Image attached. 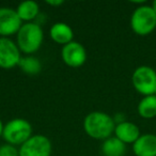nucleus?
Instances as JSON below:
<instances>
[{
    "label": "nucleus",
    "mask_w": 156,
    "mask_h": 156,
    "mask_svg": "<svg viewBox=\"0 0 156 156\" xmlns=\"http://www.w3.org/2000/svg\"><path fill=\"white\" fill-rule=\"evenodd\" d=\"M49 35L55 43L64 46L73 42L74 32L73 29L65 23H56L50 27Z\"/></svg>",
    "instance_id": "nucleus-12"
},
{
    "label": "nucleus",
    "mask_w": 156,
    "mask_h": 156,
    "mask_svg": "<svg viewBox=\"0 0 156 156\" xmlns=\"http://www.w3.org/2000/svg\"><path fill=\"white\" fill-rule=\"evenodd\" d=\"M0 156H20V152L16 147L5 143L0 147Z\"/></svg>",
    "instance_id": "nucleus-17"
},
{
    "label": "nucleus",
    "mask_w": 156,
    "mask_h": 156,
    "mask_svg": "<svg viewBox=\"0 0 156 156\" xmlns=\"http://www.w3.org/2000/svg\"><path fill=\"white\" fill-rule=\"evenodd\" d=\"M18 66L20 67L24 73L28 75H37L41 72L42 69V63L37 58L33 56H27L20 59Z\"/></svg>",
    "instance_id": "nucleus-16"
},
{
    "label": "nucleus",
    "mask_w": 156,
    "mask_h": 156,
    "mask_svg": "<svg viewBox=\"0 0 156 156\" xmlns=\"http://www.w3.org/2000/svg\"><path fill=\"white\" fill-rule=\"evenodd\" d=\"M43 39L44 34L41 26L34 23H26L17 32V46L20 51L30 56L40 49Z\"/></svg>",
    "instance_id": "nucleus-2"
},
{
    "label": "nucleus",
    "mask_w": 156,
    "mask_h": 156,
    "mask_svg": "<svg viewBox=\"0 0 156 156\" xmlns=\"http://www.w3.org/2000/svg\"><path fill=\"white\" fill-rule=\"evenodd\" d=\"M22 59L17 44L9 37H0V67L11 69L20 64Z\"/></svg>",
    "instance_id": "nucleus-7"
},
{
    "label": "nucleus",
    "mask_w": 156,
    "mask_h": 156,
    "mask_svg": "<svg viewBox=\"0 0 156 156\" xmlns=\"http://www.w3.org/2000/svg\"><path fill=\"white\" fill-rule=\"evenodd\" d=\"M102 154L104 156H124L126 145L117 137H109L102 144Z\"/></svg>",
    "instance_id": "nucleus-13"
},
{
    "label": "nucleus",
    "mask_w": 156,
    "mask_h": 156,
    "mask_svg": "<svg viewBox=\"0 0 156 156\" xmlns=\"http://www.w3.org/2000/svg\"><path fill=\"white\" fill-rule=\"evenodd\" d=\"M2 137L9 144L22 145L32 137V126L25 119H12L3 127Z\"/></svg>",
    "instance_id": "nucleus-4"
},
{
    "label": "nucleus",
    "mask_w": 156,
    "mask_h": 156,
    "mask_svg": "<svg viewBox=\"0 0 156 156\" xmlns=\"http://www.w3.org/2000/svg\"><path fill=\"white\" fill-rule=\"evenodd\" d=\"M154 95H155V96H156V91H155V93H154Z\"/></svg>",
    "instance_id": "nucleus-21"
},
{
    "label": "nucleus",
    "mask_w": 156,
    "mask_h": 156,
    "mask_svg": "<svg viewBox=\"0 0 156 156\" xmlns=\"http://www.w3.org/2000/svg\"><path fill=\"white\" fill-rule=\"evenodd\" d=\"M3 127H5V125L2 124V121H1V119H0V136H2Z\"/></svg>",
    "instance_id": "nucleus-19"
},
{
    "label": "nucleus",
    "mask_w": 156,
    "mask_h": 156,
    "mask_svg": "<svg viewBox=\"0 0 156 156\" xmlns=\"http://www.w3.org/2000/svg\"><path fill=\"white\" fill-rule=\"evenodd\" d=\"M115 135L123 143H133L141 136L140 129L135 123L129 121H124L115 125Z\"/></svg>",
    "instance_id": "nucleus-11"
},
{
    "label": "nucleus",
    "mask_w": 156,
    "mask_h": 156,
    "mask_svg": "<svg viewBox=\"0 0 156 156\" xmlns=\"http://www.w3.org/2000/svg\"><path fill=\"white\" fill-rule=\"evenodd\" d=\"M62 60L67 66L79 67L85 64L87 60V51L83 45L78 42H71L63 46L61 51Z\"/></svg>",
    "instance_id": "nucleus-9"
},
{
    "label": "nucleus",
    "mask_w": 156,
    "mask_h": 156,
    "mask_svg": "<svg viewBox=\"0 0 156 156\" xmlns=\"http://www.w3.org/2000/svg\"><path fill=\"white\" fill-rule=\"evenodd\" d=\"M22 26L23 22L16 10L12 8H0V37H9L17 34Z\"/></svg>",
    "instance_id": "nucleus-8"
},
{
    "label": "nucleus",
    "mask_w": 156,
    "mask_h": 156,
    "mask_svg": "<svg viewBox=\"0 0 156 156\" xmlns=\"http://www.w3.org/2000/svg\"><path fill=\"white\" fill-rule=\"evenodd\" d=\"M138 113L143 119H152L156 117V96H143L138 104Z\"/></svg>",
    "instance_id": "nucleus-15"
},
{
    "label": "nucleus",
    "mask_w": 156,
    "mask_h": 156,
    "mask_svg": "<svg viewBox=\"0 0 156 156\" xmlns=\"http://www.w3.org/2000/svg\"><path fill=\"white\" fill-rule=\"evenodd\" d=\"M16 12H17L22 22L31 23V20H33L39 15L40 7L35 1L26 0V1H23L18 5Z\"/></svg>",
    "instance_id": "nucleus-14"
},
{
    "label": "nucleus",
    "mask_w": 156,
    "mask_h": 156,
    "mask_svg": "<svg viewBox=\"0 0 156 156\" xmlns=\"http://www.w3.org/2000/svg\"><path fill=\"white\" fill-rule=\"evenodd\" d=\"M46 3L48 5H51V7H60L61 5L64 3V1L63 0H47Z\"/></svg>",
    "instance_id": "nucleus-18"
},
{
    "label": "nucleus",
    "mask_w": 156,
    "mask_h": 156,
    "mask_svg": "<svg viewBox=\"0 0 156 156\" xmlns=\"http://www.w3.org/2000/svg\"><path fill=\"white\" fill-rule=\"evenodd\" d=\"M113 118L102 111H93L83 120V129L88 136L96 140H106L115 133Z\"/></svg>",
    "instance_id": "nucleus-1"
},
{
    "label": "nucleus",
    "mask_w": 156,
    "mask_h": 156,
    "mask_svg": "<svg viewBox=\"0 0 156 156\" xmlns=\"http://www.w3.org/2000/svg\"><path fill=\"white\" fill-rule=\"evenodd\" d=\"M20 156H50L51 142L44 135H32L20 145Z\"/></svg>",
    "instance_id": "nucleus-6"
},
{
    "label": "nucleus",
    "mask_w": 156,
    "mask_h": 156,
    "mask_svg": "<svg viewBox=\"0 0 156 156\" xmlns=\"http://www.w3.org/2000/svg\"><path fill=\"white\" fill-rule=\"evenodd\" d=\"M136 156H156V135L143 134L133 144Z\"/></svg>",
    "instance_id": "nucleus-10"
},
{
    "label": "nucleus",
    "mask_w": 156,
    "mask_h": 156,
    "mask_svg": "<svg viewBox=\"0 0 156 156\" xmlns=\"http://www.w3.org/2000/svg\"><path fill=\"white\" fill-rule=\"evenodd\" d=\"M130 27L136 34L145 37L156 28V13L151 5H140L132 14Z\"/></svg>",
    "instance_id": "nucleus-3"
},
{
    "label": "nucleus",
    "mask_w": 156,
    "mask_h": 156,
    "mask_svg": "<svg viewBox=\"0 0 156 156\" xmlns=\"http://www.w3.org/2000/svg\"><path fill=\"white\" fill-rule=\"evenodd\" d=\"M132 83L135 90L143 96L154 95L156 91V71L151 66L141 65L133 73Z\"/></svg>",
    "instance_id": "nucleus-5"
},
{
    "label": "nucleus",
    "mask_w": 156,
    "mask_h": 156,
    "mask_svg": "<svg viewBox=\"0 0 156 156\" xmlns=\"http://www.w3.org/2000/svg\"><path fill=\"white\" fill-rule=\"evenodd\" d=\"M152 8H153V10H154V12L156 13V0L155 1H153V3H152V5H151Z\"/></svg>",
    "instance_id": "nucleus-20"
}]
</instances>
